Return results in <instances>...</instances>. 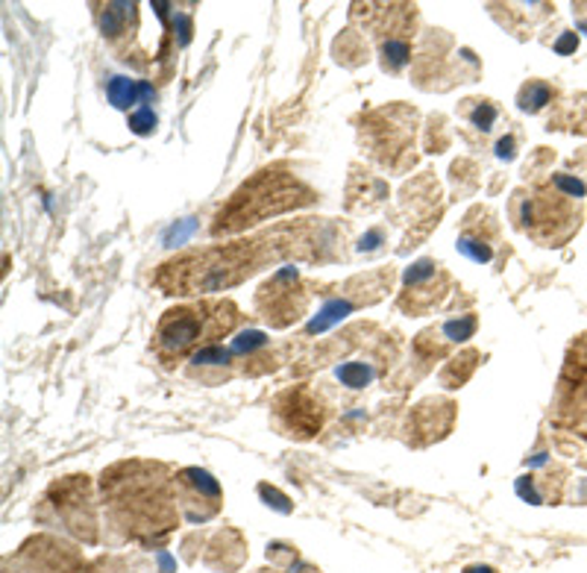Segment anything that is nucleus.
<instances>
[{
  "instance_id": "14",
  "label": "nucleus",
  "mask_w": 587,
  "mask_h": 573,
  "mask_svg": "<svg viewBox=\"0 0 587 573\" xmlns=\"http://www.w3.org/2000/svg\"><path fill=\"white\" fill-rule=\"evenodd\" d=\"M353 312V301H347V297H336V301H329L324 309L317 312L312 324L306 327L308 336H315V332H324V329L336 327L338 320H344L347 315Z\"/></svg>"
},
{
  "instance_id": "11",
  "label": "nucleus",
  "mask_w": 587,
  "mask_h": 573,
  "mask_svg": "<svg viewBox=\"0 0 587 573\" xmlns=\"http://www.w3.org/2000/svg\"><path fill=\"white\" fill-rule=\"evenodd\" d=\"M494 242H496V224L494 215L485 212V221H476V212H470L465 221V230L458 235V254H465L467 259L485 265L494 259Z\"/></svg>"
},
{
  "instance_id": "18",
  "label": "nucleus",
  "mask_w": 587,
  "mask_h": 573,
  "mask_svg": "<svg viewBox=\"0 0 587 573\" xmlns=\"http://www.w3.org/2000/svg\"><path fill=\"white\" fill-rule=\"evenodd\" d=\"M465 118L473 124L476 130L491 132L494 130L496 118H500V109H496L491 101H465Z\"/></svg>"
},
{
  "instance_id": "20",
  "label": "nucleus",
  "mask_w": 587,
  "mask_h": 573,
  "mask_svg": "<svg viewBox=\"0 0 587 573\" xmlns=\"http://www.w3.org/2000/svg\"><path fill=\"white\" fill-rule=\"evenodd\" d=\"M444 336H447V341H467L473 339L476 332V315H461L458 320H449V324H444V329H441Z\"/></svg>"
},
{
  "instance_id": "27",
  "label": "nucleus",
  "mask_w": 587,
  "mask_h": 573,
  "mask_svg": "<svg viewBox=\"0 0 587 573\" xmlns=\"http://www.w3.org/2000/svg\"><path fill=\"white\" fill-rule=\"evenodd\" d=\"M153 97H156V92H153V85L139 83V104H150Z\"/></svg>"
},
{
  "instance_id": "2",
  "label": "nucleus",
  "mask_w": 587,
  "mask_h": 573,
  "mask_svg": "<svg viewBox=\"0 0 587 573\" xmlns=\"http://www.w3.org/2000/svg\"><path fill=\"white\" fill-rule=\"evenodd\" d=\"M259 265V242H238V245L179 256L174 262L162 265L156 282L168 294L221 292L235 282L247 280Z\"/></svg>"
},
{
  "instance_id": "13",
  "label": "nucleus",
  "mask_w": 587,
  "mask_h": 573,
  "mask_svg": "<svg viewBox=\"0 0 587 573\" xmlns=\"http://www.w3.org/2000/svg\"><path fill=\"white\" fill-rule=\"evenodd\" d=\"M552 97H555V89L550 83H543V80H529V83L523 85L520 94H517V106H520L523 113H541L543 106L552 104Z\"/></svg>"
},
{
  "instance_id": "7",
  "label": "nucleus",
  "mask_w": 587,
  "mask_h": 573,
  "mask_svg": "<svg viewBox=\"0 0 587 573\" xmlns=\"http://www.w3.org/2000/svg\"><path fill=\"white\" fill-rule=\"evenodd\" d=\"M174 498L188 524H206L221 512L224 491L209 470L186 468L174 477Z\"/></svg>"
},
{
  "instance_id": "5",
  "label": "nucleus",
  "mask_w": 587,
  "mask_h": 573,
  "mask_svg": "<svg viewBox=\"0 0 587 573\" xmlns=\"http://www.w3.org/2000/svg\"><path fill=\"white\" fill-rule=\"evenodd\" d=\"M517 198H520L517 203H523L517 221L535 242H541L543 247H561L576 235L578 224H582L576 200L564 198L552 186L538 188L531 198L526 195H517Z\"/></svg>"
},
{
  "instance_id": "6",
  "label": "nucleus",
  "mask_w": 587,
  "mask_h": 573,
  "mask_svg": "<svg viewBox=\"0 0 587 573\" xmlns=\"http://www.w3.org/2000/svg\"><path fill=\"white\" fill-rule=\"evenodd\" d=\"M308 303V292L300 282L297 268H282L265 282L256 294V309L271 327L282 329L294 324L297 318H303Z\"/></svg>"
},
{
  "instance_id": "16",
  "label": "nucleus",
  "mask_w": 587,
  "mask_h": 573,
  "mask_svg": "<svg viewBox=\"0 0 587 573\" xmlns=\"http://www.w3.org/2000/svg\"><path fill=\"white\" fill-rule=\"evenodd\" d=\"M106 97L115 109H130V106L139 104V85L130 77H113L106 85Z\"/></svg>"
},
{
  "instance_id": "12",
  "label": "nucleus",
  "mask_w": 587,
  "mask_h": 573,
  "mask_svg": "<svg viewBox=\"0 0 587 573\" xmlns=\"http://www.w3.org/2000/svg\"><path fill=\"white\" fill-rule=\"evenodd\" d=\"M136 19V3H106L101 12V30L106 38H118L127 33V24Z\"/></svg>"
},
{
  "instance_id": "25",
  "label": "nucleus",
  "mask_w": 587,
  "mask_h": 573,
  "mask_svg": "<svg viewBox=\"0 0 587 573\" xmlns=\"http://www.w3.org/2000/svg\"><path fill=\"white\" fill-rule=\"evenodd\" d=\"M376 242H383V230H373V233L364 235L362 245H359V250H362V254H364V250H376V247H379Z\"/></svg>"
},
{
  "instance_id": "23",
  "label": "nucleus",
  "mask_w": 587,
  "mask_h": 573,
  "mask_svg": "<svg viewBox=\"0 0 587 573\" xmlns=\"http://www.w3.org/2000/svg\"><path fill=\"white\" fill-rule=\"evenodd\" d=\"M496 156L505 162H512L517 156V139L514 136H505V139L496 141Z\"/></svg>"
},
{
  "instance_id": "24",
  "label": "nucleus",
  "mask_w": 587,
  "mask_h": 573,
  "mask_svg": "<svg viewBox=\"0 0 587 573\" xmlns=\"http://www.w3.org/2000/svg\"><path fill=\"white\" fill-rule=\"evenodd\" d=\"M552 47H555V54H561V57H570V54L578 47V36L576 33H564Z\"/></svg>"
},
{
  "instance_id": "4",
  "label": "nucleus",
  "mask_w": 587,
  "mask_h": 573,
  "mask_svg": "<svg viewBox=\"0 0 587 573\" xmlns=\"http://www.w3.org/2000/svg\"><path fill=\"white\" fill-rule=\"evenodd\" d=\"M308 191L300 186L297 179L282 177V174H271L265 171L261 177H256L250 186H244L238 195H235L226 209L218 212L215 233H235L247 224H256L261 218L280 215L285 209L300 207V203H308Z\"/></svg>"
},
{
  "instance_id": "10",
  "label": "nucleus",
  "mask_w": 587,
  "mask_h": 573,
  "mask_svg": "<svg viewBox=\"0 0 587 573\" xmlns=\"http://www.w3.org/2000/svg\"><path fill=\"white\" fill-rule=\"evenodd\" d=\"M447 285L449 277L441 271V265H435L432 259H420L406 271V292L400 297V306L406 312L423 315L444 301Z\"/></svg>"
},
{
  "instance_id": "9",
  "label": "nucleus",
  "mask_w": 587,
  "mask_h": 573,
  "mask_svg": "<svg viewBox=\"0 0 587 573\" xmlns=\"http://www.w3.org/2000/svg\"><path fill=\"white\" fill-rule=\"evenodd\" d=\"M50 498H57L54 506H57L59 517L68 524V529L92 545L94 538H97V521H94L89 477H68L66 482H57L50 489Z\"/></svg>"
},
{
  "instance_id": "17",
  "label": "nucleus",
  "mask_w": 587,
  "mask_h": 573,
  "mask_svg": "<svg viewBox=\"0 0 587 573\" xmlns=\"http://www.w3.org/2000/svg\"><path fill=\"white\" fill-rule=\"evenodd\" d=\"M336 376L347 388H367L376 376V367L371 362H344L336 367Z\"/></svg>"
},
{
  "instance_id": "26",
  "label": "nucleus",
  "mask_w": 587,
  "mask_h": 573,
  "mask_svg": "<svg viewBox=\"0 0 587 573\" xmlns=\"http://www.w3.org/2000/svg\"><path fill=\"white\" fill-rule=\"evenodd\" d=\"M573 12H576V24L582 33H587V3H578V7H573Z\"/></svg>"
},
{
  "instance_id": "21",
  "label": "nucleus",
  "mask_w": 587,
  "mask_h": 573,
  "mask_svg": "<svg viewBox=\"0 0 587 573\" xmlns=\"http://www.w3.org/2000/svg\"><path fill=\"white\" fill-rule=\"evenodd\" d=\"M156 113L150 109V106H144V109H139V113L130 115V130L136 132V136H150V132L156 130Z\"/></svg>"
},
{
  "instance_id": "28",
  "label": "nucleus",
  "mask_w": 587,
  "mask_h": 573,
  "mask_svg": "<svg viewBox=\"0 0 587 573\" xmlns=\"http://www.w3.org/2000/svg\"><path fill=\"white\" fill-rule=\"evenodd\" d=\"M465 573H496V568H491V564H470V568H465Z\"/></svg>"
},
{
  "instance_id": "15",
  "label": "nucleus",
  "mask_w": 587,
  "mask_h": 573,
  "mask_svg": "<svg viewBox=\"0 0 587 573\" xmlns=\"http://www.w3.org/2000/svg\"><path fill=\"white\" fill-rule=\"evenodd\" d=\"M476 365H479V353L476 350H467V353H461L458 359H453L447 367H444V374H441V379H444V386L447 388H461L470 379V374L476 371Z\"/></svg>"
},
{
  "instance_id": "8",
  "label": "nucleus",
  "mask_w": 587,
  "mask_h": 573,
  "mask_svg": "<svg viewBox=\"0 0 587 573\" xmlns=\"http://www.w3.org/2000/svg\"><path fill=\"white\" fill-rule=\"evenodd\" d=\"M273 423L282 435L291 438H312L320 433L324 423V409L315 400V395L303 386H294L289 391H282L271 406Z\"/></svg>"
},
{
  "instance_id": "22",
  "label": "nucleus",
  "mask_w": 587,
  "mask_h": 573,
  "mask_svg": "<svg viewBox=\"0 0 587 573\" xmlns=\"http://www.w3.org/2000/svg\"><path fill=\"white\" fill-rule=\"evenodd\" d=\"M259 494L268 500V506H273L277 512H282V515H289L291 512V500L285 498V494H280L277 489H271V486H259Z\"/></svg>"
},
{
  "instance_id": "19",
  "label": "nucleus",
  "mask_w": 587,
  "mask_h": 573,
  "mask_svg": "<svg viewBox=\"0 0 587 573\" xmlns=\"http://www.w3.org/2000/svg\"><path fill=\"white\" fill-rule=\"evenodd\" d=\"M261 348H268V336L259 332V329H247V332H242V336L230 344L233 356H256Z\"/></svg>"
},
{
  "instance_id": "1",
  "label": "nucleus",
  "mask_w": 587,
  "mask_h": 573,
  "mask_svg": "<svg viewBox=\"0 0 587 573\" xmlns=\"http://www.w3.org/2000/svg\"><path fill=\"white\" fill-rule=\"evenodd\" d=\"M103 500L115 527L136 541H162L177 527L168 468L156 461H124L103 473Z\"/></svg>"
},
{
  "instance_id": "3",
  "label": "nucleus",
  "mask_w": 587,
  "mask_h": 573,
  "mask_svg": "<svg viewBox=\"0 0 587 573\" xmlns=\"http://www.w3.org/2000/svg\"><path fill=\"white\" fill-rule=\"evenodd\" d=\"M238 306L233 301H200L191 306H177L162 315L153 336V350L159 362L171 367L197 348H215L238 324Z\"/></svg>"
}]
</instances>
